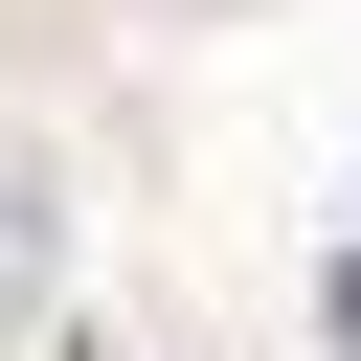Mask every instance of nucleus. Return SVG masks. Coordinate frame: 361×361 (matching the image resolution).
<instances>
[{
	"label": "nucleus",
	"mask_w": 361,
	"mask_h": 361,
	"mask_svg": "<svg viewBox=\"0 0 361 361\" xmlns=\"http://www.w3.org/2000/svg\"><path fill=\"white\" fill-rule=\"evenodd\" d=\"M338 361H361V248H338Z\"/></svg>",
	"instance_id": "obj_1"
}]
</instances>
